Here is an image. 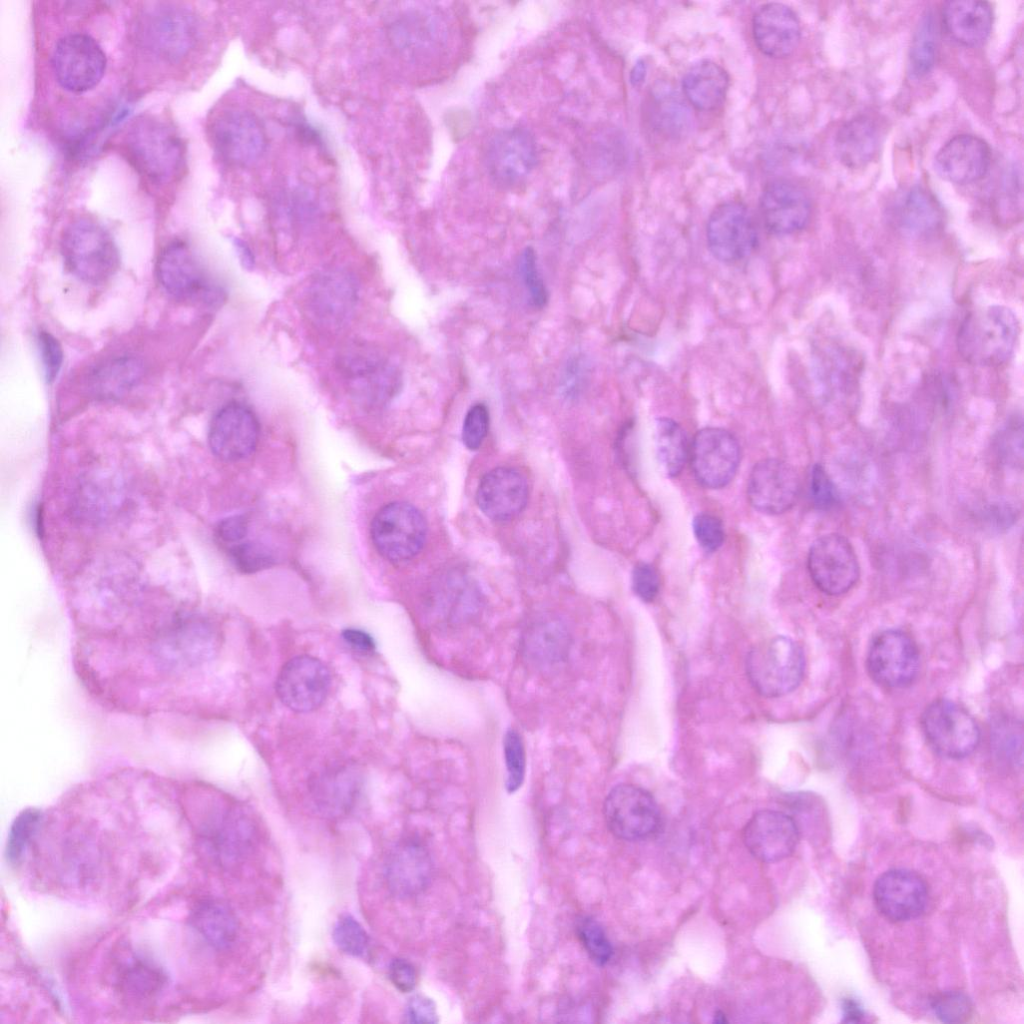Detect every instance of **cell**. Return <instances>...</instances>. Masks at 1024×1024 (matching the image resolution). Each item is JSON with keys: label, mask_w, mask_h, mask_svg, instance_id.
<instances>
[{"label": "cell", "mask_w": 1024, "mask_h": 1024, "mask_svg": "<svg viewBox=\"0 0 1024 1024\" xmlns=\"http://www.w3.org/2000/svg\"><path fill=\"white\" fill-rule=\"evenodd\" d=\"M990 162L988 144L977 136L962 134L950 139L938 151L935 168L949 182L970 184L987 174Z\"/></svg>", "instance_id": "28"}, {"label": "cell", "mask_w": 1024, "mask_h": 1024, "mask_svg": "<svg viewBox=\"0 0 1024 1024\" xmlns=\"http://www.w3.org/2000/svg\"><path fill=\"white\" fill-rule=\"evenodd\" d=\"M892 218L905 234L921 237L941 227L943 211L933 194L916 186L896 199L892 207Z\"/></svg>", "instance_id": "32"}, {"label": "cell", "mask_w": 1024, "mask_h": 1024, "mask_svg": "<svg viewBox=\"0 0 1024 1024\" xmlns=\"http://www.w3.org/2000/svg\"><path fill=\"white\" fill-rule=\"evenodd\" d=\"M200 833L216 857L223 863L241 859L251 848L255 826L248 813L226 799H212Z\"/></svg>", "instance_id": "13"}, {"label": "cell", "mask_w": 1024, "mask_h": 1024, "mask_svg": "<svg viewBox=\"0 0 1024 1024\" xmlns=\"http://www.w3.org/2000/svg\"><path fill=\"white\" fill-rule=\"evenodd\" d=\"M632 587L635 594L644 602H652L660 589V578L657 570L649 563L640 562L632 572Z\"/></svg>", "instance_id": "53"}, {"label": "cell", "mask_w": 1024, "mask_h": 1024, "mask_svg": "<svg viewBox=\"0 0 1024 1024\" xmlns=\"http://www.w3.org/2000/svg\"><path fill=\"white\" fill-rule=\"evenodd\" d=\"M706 235L713 256L725 263L745 259L757 244L753 219L739 202H727L715 208L709 217Z\"/></svg>", "instance_id": "18"}, {"label": "cell", "mask_w": 1024, "mask_h": 1024, "mask_svg": "<svg viewBox=\"0 0 1024 1024\" xmlns=\"http://www.w3.org/2000/svg\"><path fill=\"white\" fill-rule=\"evenodd\" d=\"M691 468L697 481L706 488L720 489L734 478L740 447L727 430L707 427L699 430L691 446Z\"/></svg>", "instance_id": "17"}, {"label": "cell", "mask_w": 1024, "mask_h": 1024, "mask_svg": "<svg viewBox=\"0 0 1024 1024\" xmlns=\"http://www.w3.org/2000/svg\"><path fill=\"white\" fill-rule=\"evenodd\" d=\"M807 567L815 586L838 596L852 589L860 577V566L851 543L836 533L823 535L811 545Z\"/></svg>", "instance_id": "12"}, {"label": "cell", "mask_w": 1024, "mask_h": 1024, "mask_svg": "<svg viewBox=\"0 0 1024 1024\" xmlns=\"http://www.w3.org/2000/svg\"><path fill=\"white\" fill-rule=\"evenodd\" d=\"M726 1021H727L726 1017H725V1015L722 1012L718 1011V1012L715 1013V1016H714V1022L715 1023L722 1024V1023H725Z\"/></svg>", "instance_id": "61"}, {"label": "cell", "mask_w": 1024, "mask_h": 1024, "mask_svg": "<svg viewBox=\"0 0 1024 1024\" xmlns=\"http://www.w3.org/2000/svg\"><path fill=\"white\" fill-rule=\"evenodd\" d=\"M259 425L253 412L230 403L213 417L208 442L213 454L224 461H238L250 455L258 441Z\"/></svg>", "instance_id": "24"}, {"label": "cell", "mask_w": 1024, "mask_h": 1024, "mask_svg": "<svg viewBox=\"0 0 1024 1024\" xmlns=\"http://www.w3.org/2000/svg\"><path fill=\"white\" fill-rule=\"evenodd\" d=\"M342 638L351 648L361 653H372L376 647L372 636L360 629H345L342 632Z\"/></svg>", "instance_id": "57"}, {"label": "cell", "mask_w": 1024, "mask_h": 1024, "mask_svg": "<svg viewBox=\"0 0 1024 1024\" xmlns=\"http://www.w3.org/2000/svg\"><path fill=\"white\" fill-rule=\"evenodd\" d=\"M136 45L152 60L176 65L188 58L199 40V23L192 11L174 3H152L136 17Z\"/></svg>", "instance_id": "1"}, {"label": "cell", "mask_w": 1024, "mask_h": 1024, "mask_svg": "<svg viewBox=\"0 0 1024 1024\" xmlns=\"http://www.w3.org/2000/svg\"><path fill=\"white\" fill-rule=\"evenodd\" d=\"M936 24L931 11L924 13L917 24L909 55L910 71L915 77L925 76L934 66L938 40Z\"/></svg>", "instance_id": "40"}, {"label": "cell", "mask_w": 1024, "mask_h": 1024, "mask_svg": "<svg viewBox=\"0 0 1024 1024\" xmlns=\"http://www.w3.org/2000/svg\"><path fill=\"white\" fill-rule=\"evenodd\" d=\"M156 270L162 288L176 299L201 301L208 306H219L225 300L224 291L207 277L184 242L167 245L159 255Z\"/></svg>", "instance_id": "6"}, {"label": "cell", "mask_w": 1024, "mask_h": 1024, "mask_svg": "<svg viewBox=\"0 0 1024 1024\" xmlns=\"http://www.w3.org/2000/svg\"><path fill=\"white\" fill-rule=\"evenodd\" d=\"M391 983L401 992H411L417 983V972L414 965L406 959H393L388 968Z\"/></svg>", "instance_id": "54"}, {"label": "cell", "mask_w": 1024, "mask_h": 1024, "mask_svg": "<svg viewBox=\"0 0 1024 1024\" xmlns=\"http://www.w3.org/2000/svg\"><path fill=\"white\" fill-rule=\"evenodd\" d=\"M644 77H645V65H644L643 62H639V63L636 64V66L634 67V69L632 71L631 80H632L633 83L638 84V83H640L643 80Z\"/></svg>", "instance_id": "60"}, {"label": "cell", "mask_w": 1024, "mask_h": 1024, "mask_svg": "<svg viewBox=\"0 0 1024 1024\" xmlns=\"http://www.w3.org/2000/svg\"><path fill=\"white\" fill-rule=\"evenodd\" d=\"M843 1022L858 1023L865 1018L862 1006L853 998H845L842 1003Z\"/></svg>", "instance_id": "58"}, {"label": "cell", "mask_w": 1024, "mask_h": 1024, "mask_svg": "<svg viewBox=\"0 0 1024 1024\" xmlns=\"http://www.w3.org/2000/svg\"><path fill=\"white\" fill-rule=\"evenodd\" d=\"M37 342L46 381L51 383L58 376L62 366V347L59 341L47 331L39 332Z\"/></svg>", "instance_id": "52"}, {"label": "cell", "mask_w": 1024, "mask_h": 1024, "mask_svg": "<svg viewBox=\"0 0 1024 1024\" xmlns=\"http://www.w3.org/2000/svg\"><path fill=\"white\" fill-rule=\"evenodd\" d=\"M943 24L948 34L965 46H978L989 36L993 12L984 1H949L943 7Z\"/></svg>", "instance_id": "34"}, {"label": "cell", "mask_w": 1024, "mask_h": 1024, "mask_svg": "<svg viewBox=\"0 0 1024 1024\" xmlns=\"http://www.w3.org/2000/svg\"><path fill=\"white\" fill-rule=\"evenodd\" d=\"M603 814L609 831L626 841H640L659 830L661 813L654 797L632 784H619L606 796Z\"/></svg>", "instance_id": "8"}, {"label": "cell", "mask_w": 1024, "mask_h": 1024, "mask_svg": "<svg viewBox=\"0 0 1024 1024\" xmlns=\"http://www.w3.org/2000/svg\"><path fill=\"white\" fill-rule=\"evenodd\" d=\"M655 449L661 470L669 477L677 476L688 455L683 428L673 419L661 417L655 422Z\"/></svg>", "instance_id": "39"}, {"label": "cell", "mask_w": 1024, "mask_h": 1024, "mask_svg": "<svg viewBox=\"0 0 1024 1024\" xmlns=\"http://www.w3.org/2000/svg\"><path fill=\"white\" fill-rule=\"evenodd\" d=\"M331 676L325 664L316 657L299 655L286 662L276 679V693L290 710L307 713L325 701Z\"/></svg>", "instance_id": "16"}, {"label": "cell", "mask_w": 1024, "mask_h": 1024, "mask_svg": "<svg viewBox=\"0 0 1024 1024\" xmlns=\"http://www.w3.org/2000/svg\"><path fill=\"white\" fill-rule=\"evenodd\" d=\"M922 727L932 748L948 758L968 756L980 740L974 718L960 705L947 699L936 700L926 708Z\"/></svg>", "instance_id": "11"}, {"label": "cell", "mask_w": 1024, "mask_h": 1024, "mask_svg": "<svg viewBox=\"0 0 1024 1024\" xmlns=\"http://www.w3.org/2000/svg\"><path fill=\"white\" fill-rule=\"evenodd\" d=\"M61 253L68 271L92 285L109 280L120 264L119 251L110 233L86 218L77 219L66 227Z\"/></svg>", "instance_id": "4"}, {"label": "cell", "mask_w": 1024, "mask_h": 1024, "mask_svg": "<svg viewBox=\"0 0 1024 1024\" xmlns=\"http://www.w3.org/2000/svg\"><path fill=\"white\" fill-rule=\"evenodd\" d=\"M862 366L854 348L837 341L826 344L817 368L823 397L836 406H849L857 396Z\"/></svg>", "instance_id": "25"}, {"label": "cell", "mask_w": 1024, "mask_h": 1024, "mask_svg": "<svg viewBox=\"0 0 1024 1024\" xmlns=\"http://www.w3.org/2000/svg\"><path fill=\"white\" fill-rule=\"evenodd\" d=\"M867 669L871 678L884 687L910 685L919 670L916 644L903 631L890 629L880 632L869 646Z\"/></svg>", "instance_id": "15"}, {"label": "cell", "mask_w": 1024, "mask_h": 1024, "mask_svg": "<svg viewBox=\"0 0 1024 1024\" xmlns=\"http://www.w3.org/2000/svg\"><path fill=\"white\" fill-rule=\"evenodd\" d=\"M229 553L236 568L243 573H254L266 569L274 562L273 555L268 548L258 543L234 544L230 547Z\"/></svg>", "instance_id": "47"}, {"label": "cell", "mask_w": 1024, "mask_h": 1024, "mask_svg": "<svg viewBox=\"0 0 1024 1024\" xmlns=\"http://www.w3.org/2000/svg\"><path fill=\"white\" fill-rule=\"evenodd\" d=\"M873 898L878 911L895 922L908 921L920 916L926 908L928 888L916 872L890 869L875 881Z\"/></svg>", "instance_id": "21"}, {"label": "cell", "mask_w": 1024, "mask_h": 1024, "mask_svg": "<svg viewBox=\"0 0 1024 1024\" xmlns=\"http://www.w3.org/2000/svg\"><path fill=\"white\" fill-rule=\"evenodd\" d=\"M190 923L198 935L217 950L230 948L239 932L238 921L232 910L215 899L197 902L190 912Z\"/></svg>", "instance_id": "35"}, {"label": "cell", "mask_w": 1024, "mask_h": 1024, "mask_svg": "<svg viewBox=\"0 0 1024 1024\" xmlns=\"http://www.w3.org/2000/svg\"><path fill=\"white\" fill-rule=\"evenodd\" d=\"M41 819L42 815L36 809H26L14 819L6 843V857L11 864L22 859Z\"/></svg>", "instance_id": "42"}, {"label": "cell", "mask_w": 1024, "mask_h": 1024, "mask_svg": "<svg viewBox=\"0 0 1024 1024\" xmlns=\"http://www.w3.org/2000/svg\"><path fill=\"white\" fill-rule=\"evenodd\" d=\"M760 211L770 232L787 235L807 225L811 215V204L807 194L798 185L786 180H776L763 190Z\"/></svg>", "instance_id": "26"}, {"label": "cell", "mask_w": 1024, "mask_h": 1024, "mask_svg": "<svg viewBox=\"0 0 1024 1024\" xmlns=\"http://www.w3.org/2000/svg\"><path fill=\"white\" fill-rule=\"evenodd\" d=\"M208 134L218 157L231 166H247L259 159L266 138L259 121L241 109H224L210 120Z\"/></svg>", "instance_id": "9"}, {"label": "cell", "mask_w": 1024, "mask_h": 1024, "mask_svg": "<svg viewBox=\"0 0 1024 1024\" xmlns=\"http://www.w3.org/2000/svg\"><path fill=\"white\" fill-rule=\"evenodd\" d=\"M882 137L880 124L874 118L868 115L856 116L837 131L836 155L846 167L862 168L879 153Z\"/></svg>", "instance_id": "30"}, {"label": "cell", "mask_w": 1024, "mask_h": 1024, "mask_svg": "<svg viewBox=\"0 0 1024 1024\" xmlns=\"http://www.w3.org/2000/svg\"><path fill=\"white\" fill-rule=\"evenodd\" d=\"M537 148L533 136L523 128L496 133L486 151V167L498 185L513 187L523 182L534 168Z\"/></svg>", "instance_id": "19"}, {"label": "cell", "mask_w": 1024, "mask_h": 1024, "mask_svg": "<svg viewBox=\"0 0 1024 1024\" xmlns=\"http://www.w3.org/2000/svg\"><path fill=\"white\" fill-rule=\"evenodd\" d=\"M247 529V520L244 516H232L218 524L216 534L222 543L234 545L245 537Z\"/></svg>", "instance_id": "56"}, {"label": "cell", "mask_w": 1024, "mask_h": 1024, "mask_svg": "<svg viewBox=\"0 0 1024 1024\" xmlns=\"http://www.w3.org/2000/svg\"><path fill=\"white\" fill-rule=\"evenodd\" d=\"M576 933L589 957L598 965L608 963L613 955L612 945L600 924L591 917L577 921Z\"/></svg>", "instance_id": "45"}, {"label": "cell", "mask_w": 1024, "mask_h": 1024, "mask_svg": "<svg viewBox=\"0 0 1024 1024\" xmlns=\"http://www.w3.org/2000/svg\"><path fill=\"white\" fill-rule=\"evenodd\" d=\"M120 147L146 181L156 186L174 181L183 167L180 137L174 128L156 117L135 119L124 132Z\"/></svg>", "instance_id": "2"}, {"label": "cell", "mask_w": 1024, "mask_h": 1024, "mask_svg": "<svg viewBox=\"0 0 1024 1024\" xmlns=\"http://www.w3.org/2000/svg\"><path fill=\"white\" fill-rule=\"evenodd\" d=\"M489 427L487 407L478 403L473 405L465 415L462 427V440L469 450H477L485 439Z\"/></svg>", "instance_id": "49"}, {"label": "cell", "mask_w": 1024, "mask_h": 1024, "mask_svg": "<svg viewBox=\"0 0 1024 1024\" xmlns=\"http://www.w3.org/2000/svg\"><path fill=\"white\" fill-rule=\"evenodd\" d=\"M340 367L353 395L364 403L385 404L400 388L396 367L372 348H353L343 356Z\"/></svg>", "instance_id": "14"}, {"label": "cell", "mask_w": 1024, "mask_h": 1024, "mask_svg": "<svg viewBox=\"0 0 1024 1024\" xmlns=\"http://www.w3.org/2000/svg\"><path fill=\"white\" fill-rule=\"evenodd\" d=\"M405 1021L409 1023H436L438 1015L434 1002L426 996L415 995L405 1008Z\"/></svg>", "instance_id": "55"}, {"label": "cell", "mask_w": 1024, "mask_h": 1024, "mask_svg": "<svg viewBox=\"0 0 1024 1024\" xmlns=\"http://www.w3.org/2000/svg\"><path fill=\"white\" fill-rule=\"evenodd\" d=\"M164 983L165 976L162 971L145 959H132L120 974L123 992L139 999L153 996Z\"/></svg>", "instance_id": "41"}, {"label": "cell", "mask_w": 1024, "mask_h": 1024, "mask_svg": "<svg viewBox=\"0 0 1024 1024\" xmlns=\"http://www.w3.org/2000/svg\"><path fill=\"white\" fill-rule=\"evenodd\" d=\"M519 269L531 303L537 308H542L548 300V293L537 268L535 252L531 247L522 252Z\"/></svg>", "instance_id": "48"}, {"label": "cell", "mask_w": 1024, "mask_h": 1024, "mask_svg": "<svg viewBox=\"0 0 1024 1024\" xmlns=\"http://www.w3.org/2000/svg\"><path fill=\"white\" fill-rule=\"evenodd\" d=\"M728 87L727 72L710 60H702L691 66L682 81L685 97L695 108L703 111L721 106Z\"/></svg>", "instance_id": "36"}, {"label": "cell", "mask_w": 1024, "mask_h": 1024, "mask_svg": "<svg viewBox=\"0 0 1024 1024\" xmlns=\"http://www.w3.org/2000/svg\"><path fill=\"white\" fill-rule=\"evenodd\" d=\"M332 938L343 953L364 957L369 951L370 939L361 924L351 915L343 914L336 921Z\"/></svg>", "instance_id": "43"}, {"label": "cell", "mask_w": 1024, "mask_h": 1024, "mask_svg": "<svg viewBox=\"0 0 1024 1024\" xmlns=\"http://www.w3.org/2000/svg\"><path fill=\"white\" fill-rule=\"evenodd\" d=\"M432 873L431 855L415 838L398 841L388 853L383 870L388 890L401 899L421 894L428 887Z\"/></svg>", "instance_id": "22"}, {"label": "cell", "mask_w": 1024, "mask_h": 1024, "mask_svg": "<svg viewBox=\"0 0 1024 1024\" xmlns=\"http://www.w3.org/2000/svg\"><path fill=\"white\" fill-rule=\"evenodd\" d=\"M746 671L754 689L762 696L776 698L795 690L805 671L802 648L785 636H776L754 646L747 655Z\"/></svg>", "instance_id": "5"}, {"label": "cell", "mask_w": 1024, "mask_h": 1024, "mask_svg": "<svg viewBox=\"0 0 1024 1024\" xmlns=\"http://www.w3.org/2000/svg\"><path fill=\"white\" fill-rule=\"evenodd\" d=\"M797 822L788 814L775 810L755 813L743 829V842L748 851L762 862L772 863L790 856L799 841Z\"/></svg>", "instance_id": "23"}, {"label": "cell", "mask_w": 1024, "mask_h": 1024, "mask_svg": "<svg viewBox=\"0 0 1024 1024\" xmlns=\"http://www.w3.org/2000/svg\"><path fill=\"white\" fill-rule=\"evenodd\" d=\"M1019 331L1018 319L1010 308L990 305L964 318L957 332V349L971 364L1000 366L1012 356Z\"/></svg>", "instance_id": "3"}, {"label": "cell", "mask_w": 1024, "mask_h": 1024, "mask_svg": "<svg viewBox=\"0 0 1024 1024\" xmlns=\"http://www.w3.org/2000/svg\"><path fill=\"white\" fill-rule=\"evenodd\" d=\"M568 645L569 636L565 627L555 620L536 622L523 637V652L530 661L542 666L562 660Z\"/></svg>", "instance_id": "38"}, {"label": "cell", "mask_w": 1024, "mask_h": 1024, "mask_svg": "<svg viewBox=\"0 0 1024 1024\" xmlns=\"http://www.w3.org/2000/svg\"><path fill=\"white\" fill-rule=\"evenodd\" d=\"M234 246L242 266L252 270L255 266V257L250 247L240 239L234 240Z\"/></svg>", "instance_id": "59"}, {"label": "cell", "mask_w": 1024, "mask_h": 1024, "mask_svg": "<svg viewBox=\"0 0 1024 1024\" xmlns=\"http://www.w3.org/2000/svg\"><path fill=\"white\" fill-rule=\"evenodd\" d=\"M810 492L813 504L819 510H830L839 501L837 488L821 464H815L811 470Z\"/></svg>", "instance_id": "51"}, {"label": "cell", "mask_w": 1024, "mask_h": 1024, "mask_svg": "<svg viewBox=\"0 0 1024 1024\" xmlns=\"http://www.w3.org/2000/svg\"><path fill=\"white\" fill-rule=\"evenodd\" d=\"M752 32L758 49L772 58H785L792 54L801 38L796 13L782 3L760 6L753 16Z\"/></svg>", "instance_id": "29"}, {"label": "cell", "mask_w": 1024, "mask_h": 1024, "mask_svg": "<svg viewBox=\"0 0 1024 1024\" xmlns=\"http://www.w3.org/2000/svg\"><path fill=\"white\" fill-rule=\"evenodd\" d=\"M503 754L505 760V786L509 793H514L523 784L526 771V756L521 735L515 729H508L503 737Z\"/></svg>", "instance_id": "44"}, {"label": "cell", "mask_w": 1024, "mask_h": 1024, "mask_svg": "<svg viewBox=\"0 0 1024 1024\" xmlns=\"http://www.w3.org/2000/svg\"><path fill=\"white\" fill-rule=\"evenodd\" d=\"M935 1016L945 1023L963 1022L971 1015L972 1003L963 992L947 991L937 995L931 1002Z\"/></svg>", "instance_id": "46"}, {"label": "cell", "mask_w": 1024, "mask_h": 1024, "mask_svg": "<svg viewBox=\"0 0 1024 1024\" xmlns=\"http://www.w3.org/2000/svg\"><path fill=\"white\" fill-rule=\"evenodd\" d=\"M427 525L414 506L395 502L383 507L371 524V537L379 553L392 561L414 557L424 546Z\"/></svg>", "instance_id": "10"}, {"label": "cell", "mask_w": 1024, "mask_h": 1024, "mask_svg": "<svg viewBox=\"0 0 1024 1024\" xmlns=\"http://www.w3.org/2000/svg\"><path fill=\"white\" fill-rule=\"evenodd\" d=\"M357 300V285L346 273L329 272L314 283L310 302L314 314L327 324H340L353 310Z\"/></svg>", "instance_id": "31"}, {"label": "cell", "mask_w": 1024, "mask_h": 1024, "mask_svg": "<svg viewBox=\"0 0 1024 1024\" xmlns=\"http://www.w3.org/2000/svg\"><path fill=\"white\" fill-rule=\"evenodd\" d=\"M106 65L102 47L86 33L62 36L51 55V67L57 83L72 93H83L95 87L102 79Z\"/></svg>", "instance_id": "7"}, {"label": "cell", "mask_w": 1024, "mask_h": 1024, "mask_svg": "<svg viewBox=\"0 0 1024 1024\" xmlns=\"http://www.w3.org/2000/svg\"><path fill=\"white\" fill-rule=\"evenodd\" d=\"M360 787L359 774L350 767H342L317 777L311 786V796L322 815L339 818L351 810Z\"/></svg>", "instance_id": "33"}, {"label": "cell", "mask_w": 1024, "mask_h": 1024, "mask_svg": "<svg viewBox=\"0 0 1024 1024\" xmlns=\"http://www.w3.org/2000/svg\"><path fill=\"white\" fill-rule=\"evenodd\" d=\"M527 499V480L511 467H498L486 473L476 493L479 508L494 521L514 518L524 509Z\"/></svg>", "instance_id": "27"}, {"label": "cell", "mask_w": 1024, "mask_h": 1024, "mask_svg": "<svg viewBox=\"0 0 1024 1024\" xmlns=\"http://www.w3.org/2000/svg\"><path fill=\"white\" fill-rule=\"evenodd\" d=\"M800 484L795 469L776 458L763 459L755 464L747 482L750 504L765 514H780L796 502Z\"/></svg>", "instance_id": "20"}, {"label": "cell", "mask_w": 1024, "mask_h": 1024, "mask_svg": "<svg viewBox=\"0 0 1024 1024\" xmlns=\"http://www.w3.org/2000/svg\"><path fill=\"white\" fill-rule=\"evenodd\" d=\"M143 374V363L138 358H113L93 371L90 389L97 397L103 399L120 398L139 384Z\"/></svg>", "instance_id": "37"}, {"label": "cell", "mask_w": 1024, "mask_h": 1024, "mask_svg": "<svg viewBox=\"0 0 1024 1024\" xmlns=\"http://www.w3.org/2000/svg\"><path fill=\"white\" fill-rule=\"evenodd\" d=\"M692 529L699 545L707 552L718 550L724 541V528L720 519L709 513H699L692 521Z\"/></svg>", "instance_id": "50"}]
</instances>
